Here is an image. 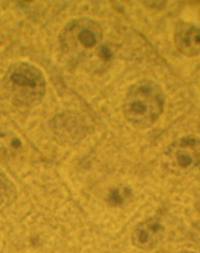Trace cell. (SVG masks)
<instances>
[{
    "label": "cell",
    "mask_w": 200,
    "mask_h": 253,
    "mask_svg": "<svg viewBox=\"0 0 200 253\" xmlns=\"http://www.w3.org/2000/svg\"><path fill=\"white\" fill-rule=\"evenodd\" d=\"M17 196L16 186L8 176L0 170V205L11 204Z\"/></svg>",
    "instance_id": "obj_7"
},
{
    "label": "cell",
    "mask_w": 200,
    "mask_h": 253,
    "mask_svg": "<svg viewBox=\"0 0 200 253\" xmlns=\"http://www.w3.org/2000/svg\"><path fill=\"white\" fill-rule=\"evenodd\" d=\"M144 98L140 93L139 98L136 96L129 98L126 102L125 112L129 120L139 128H147L152 125L161 114L164 101L160 96L151 97V87L143 85L139 87Z\"/></svg>",
    "instance_id": "obj_1"
},
{
    "label": "cell",
    "mask_w": 200,
    "mask_h": 253,
    "mask_svg": "<svg viewBox=\"0 0 200 253\" xmlns=\"http://www.w3.org/2000/svg\"><path fill=\"white\" fill-rule=\"evenodd\" d=\"M126 192L123 193L120 189H115L111 191L108 197L109 204L113 207L121 206L124 202Z\"/></svg>",
    "instance_id": "obj_10"
},
{
    "label": "cell",
    "mask_w": 200,
    "mask_h": 253,
    "mask_svg": "<svg viewBox=\"0 0 200 253\" xmlns=\"http://www.w3.org/2000/svg\"><path fill=\"white\" fill-rule=\"evenodd\" d=\"M165 232V227L159 220L153 218L146 219L138 223L133 229L132 242L139 250H152L164 239Z\"/></svg>",
    "instance_id": "obj_3"
},
{
    "label": "cell",
    "mask_w": 200,
    "mask_h": 253,
    "mask_svg": "<svg viewBox=\"0 0 200 253\" xmlns=\"http://www.w3.org/2000/svg\"><path fill=\"white\" fill-rule=\"evenodd\" d=\"M100 55L103 59L107 61L112 57L113 53L107 46L103 45L100 50Z\"/></svg>",
    "instance_id": "obj_11"
},
{
    "label": "cell",
    "mask_w": 200,
    "mask_h": 253,
    "mask_svg": "<svg viewBox=\"0 0 200 253\" xmlns=\"http://www.w3.org/2000/svg\"><path fill=\"white\" fill-rule=\"evenodd\" d=\"M177 253H196L194 251H183Z\"/></svg>",
    "instance_id": "obj_12"
},
{
    "label": "cell",
    "mask_w": 200,
    "mask_h": 253,
    "mask_svg": "<svg viewBox=\"0 0 200 253\" xmlns=\"http://www.w3.org/2000/svg\"><path fill=\"white\" fill-rule=\"evenodd\" d=\"M53 129L59 139L69 143L76 142L85 131L82 126L71 121H58L54 124Z\"/></svg>",
    "instance_id": "obj_6"
},
{
    "label": "cell",
    "mask_w": 200,
    "mask_h": 253,
    "mask_svg": "<svg viewBox=\"0 0 200 253\" xmlns=\"http://www.w3.org/2000/svg\"><path fill=\"white\" fill-rule=\"evenodd\" d=\"M175 38L177 46L184 54L194 55L199 53V29L194 26H186V28L183 26Z\"/></svg>",
    "instance_id": "obj_4"
},
{
    "label": "cell",
    "mask_w": 200,
    "mask_h": 253,
    "mask_svg": "<svg viewBox=\"0 0 200 253\" xmlns=\"http://www.w3.org/2000/svg\"><path fill=\"white\" fill-rule=\"evenodd\" d=\"M81 43L87 48H92L95 45L96 39L94 34L88 29H84L78 36Z\"/></svg>",
    "instance_id": "obj_9"
},
{
    "label": "cell",
    "mask_w": 200,
    "mask_h": 253,
    "mask_svg": "<svg viewBox=\"0 0 200 253\" xmlns=\"http://www.w3.org/2000/svg\"><path fill=\"white\" fill-rule=\"evenodd\" d=\"M199 141L192 137H183L169 147L167 155L177 172H187L199 163Z\"/></svg>",
    "instance_id": "obj_2"
},
{
    "label": "cell",
    "mask_w": 200,
    "mask_h": 253,
    "mask_svg": "<svg viewBox=\"0 0 200 253\" xmlns=\"http://www.w3.org/2000/svg\"><path fill=\"white\" fill-rule=\"evenodd\" d=\"M10 79L13 84L21 87L34 88L37 84L34 77L31 75L29 71H14L11 73Z\"/></svg>",
    "instance_id": "obj_8"
},
{
    "label": "cell",
    "mask_w": 200,
    "mask_h": 253,
    "mask_svg": "<svg viewBox=\"0 0 200 253\" xmlns=\"http://www.w3.org/2000/svg\"><path fill=\"white\" fill-rule=\"evenodd\" d=\"M24 150L23 141L11 131L0 132V155L5 158H14Z\"/></svg>",
    "instance_id": "obj_5"
}]
</instances>
